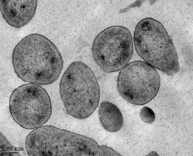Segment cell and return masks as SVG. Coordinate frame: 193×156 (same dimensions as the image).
<instances>
[{
	"label": "cell",
	"mask_w": 193,
	"mask_h": 156,
	"mask_svg": "<svg viewBox=\"0 0 193 156\" xmlns=\"http://www.w3.org/2000/svg\"><path fill=\"white\" fill-rule=\"evenodd\" d=\"M160 85V77L155 68L145 62L136 61L127 64L120 72L117 87L127 101L142 105L156 96Z\"/></svg>",
	"instance_id": "6"
},
{
	"label": "cell",
	"mask_w": 193,
	"mask_h": 156,
	"mask_svg": "<svg viewBox=\"0 0 193 156\" xmlns=\"http://www.w3.org/2000/svg\"><path fill=\"white\" fill-rule=\"evenodd\" d=\"M59 92L67 113L79 119L90 116L98 105L100 89L91 69L82 62H73L60 81Z\"/></svg>",
	"instance_id": "2"
},
{
	"label": "cell",
	"mask_w": 193,
	"mask_h": 156,
	"mask_svg": "<svg viewBox=\"0 0 193 156\" xmlns=\"http://www.w3.org/2000/svg\"><path fill=\"white\" fill-rule=\"evenodd\" d=\"M9 110L15 121L27 129L43 125L52 113L47 92L40 86L32 83L23 84L14 90L10 98Z\"/></svg>",
	"instance_id": "4"
},
{
	"label": "cell",
	"mask_w": 193,
	"mask_h": 156,
	"mask_svg": "<svg viewBox=\"0 0 193 156\" xmlns=\"http://www.w3.org/2000/svg\"><path fill=\"white\" fill-rule=\"evenodd\" d=\"M14 69L23 81L41 85L56 81L63 67V60L54 44L42 35L32 34L22 39L12 53Z\"/></svg>",
	"instance_id": "1"
},
{
	"label": "cell",
	"mask_w": 193,
	"mask_h": 156,
	"mask_svg": "<svg viewBox=\"0 0 193 156\" xmlns=\"http://www.w3.org/2000/svg\"><path fill=\"white\" fill-rule=\"evenodd\" d=\"M92 53L95 61L103 71L109 73L121 70L128 64L133 53L129 31L121 26L106 28L95 37Z\"/></svg>",
	"instance_id": "5"
},
{
	"label": "cell",
	"mask_w": 193,
	"mask_h": 156,
	"mask_svg": "<svg viewBox=\"0 0 193 156\" xmlns=\"http://www.w3.org/2000/svg\"><path fill=\"white\" fill-rule=\"evenodd\" d=\"M140 116L142 121L147 124H151L154 121L155 115L153 111L148 107H143L140 110Z\"/></svg>",
	"instance_id": "10"
},
{
	"label": "cell",
	"mask_w": 193,
	"mask_h": 156,
	"mask_svg": "<svg viewBox=\"0 0 193 156\" xmlns=\"http://www.w3.org/2000/svg\"><path fill=\"white\" fill-rule=\"evenodd\" d=\"M0 156H20L17 148L15 147L0 132Z\"/></svg>",
	"instance_id": "9"
},
{
	"label": "cell",
	"mask_w": 193,
	"mask_h": 156,
	"mask_svg": "<svg viewBox=\"0 0 193 156\" xmlns=\"http://www.w3.org/2000/svg\"><path fill=\"white\" fill-rule=\"evenodd\" d=\"M134 41L138 54L155 68L169 75L179 71L175 48L159 21L150 18L140 21L135 28Z\"/></svg>",
	"instance_id": "3"
},
{
	"label": "cell",
	"mask_w": 193,
	"mask_h": 156,
	"mask_svg": "<svg viewBox=\"0 0 193 156\" xmlns=\"http://www.w3.org/2000/svg\"><path fill=\"white\" fill-rule=\"evenodd\" d=\"M37 0H0L3 18L11 26L20 28L27 24L35 15Z\"/></svg>",
	"instance_id": "7"
},
{
	"label": "cell",
	"mask_w": 193,
	"mask_h": 156,
	"mask_svg": "<svg viewBox=\"0 0 193 156\" xmlns=\"http://www.w3.org/2000/svg\"><path fill=\"white\" fill-rule=\"evenodd\" d=\"M98 114L100 122L106 130L116 132L121 128L123 118L121 111L115 104L107 101L102 102L99 106Z\"/></svg>",
	"instance_id": "8"
}]
</instances>
